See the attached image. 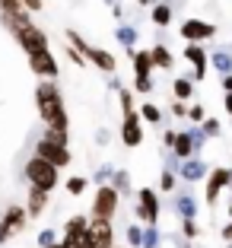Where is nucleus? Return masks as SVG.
<instances>
[{
    "label": "nucleus",
    "instance_id": "obj_1",
    "mask_svg": "<svg viewBox=\"0 0 232 248\" xmlns=\"http://www.w3.org/2000/svg\"><path fill=\"white\" fill-rule=\"evenodd\" d=\"M35 108H38V118L45 121V131L70 134V118H67L64 93L58 89L54 80H38V86H35Z\"/></svg>",
    "mask_w": 232,
    "mask_h": 248
},
{
    "label": "nucleus",
    "instance_id": "obj_2",
    "mask_svg": "<svg viewBox=\"0 0 232 248\" xmlns=\"http://www.w3.org/2000/svg\"><path fill=\"white\" fill-rule=\"evenodd\" d=\"M35 153L42 156V159L54 162L58 169L70 166L73 153H70V134H54V131H45V137L35 143Z\"/></svg>",
    "mask_w": 232,
    "mask_h": 248
},
{
    "label": "nucleus",
    "instance_id": "obj_3",
    "mask_svg": "<svg viewBox=\"0 0 232 248\" xmlns=\"http://www.w3.org/2000/svg\"><path fill=\"white\" fill-rule=\"evenodd\" d=\"M67 42H70L73 48H77V51H80L83 58L89 61V64H95V67H99L102 73H115V70H118L115 54H111V51H105V48H95V45H89V42H86V38H83L77 29H67Z\"/></svg>",
    "mask_w": 232,
    "mask_h": 248
},
{
    "label": "nucleus",
    "instance_id": "obj_4",
    "mask_svg": "<svg viewBox=\"0 0 232 248\" xmlns=\"http://www.w3.org/2000/svg\"><path fill=\"white\" fill-rule=\"evenodd\" d=\"M26 182L29 185H35V188H45V191H54L58 188V182H61V169L54 166V162H48V159H42V156H32L29 162H26Z\"/></svg>",
    "mask_w": 232,
    "mask_h": 248
},
{
    "label": "nucleus",
    "instance_id": "obj_5",
    "mask_svg": "<svg viewBox=\"0 0 232 248\" xmlns=\"http://www.w3.org/2000/svg\"><path fill=\"white\" fill-rule=\"evenodd\" d=\"M118 207H121V191L115 185H99L93 197V210H89V219H115Z\"/></svg>",
    "mask_w": 232,
    "mask_h": 248
},
{
    "label": "nucleus",
    "instance_id": "obj_6",
    "mask_svg": "<svg viewBox=\"0 0 232 248\" xmlns=\"http://www.w3.org/2000/svg\"><path fill=\"white\" fill-rule=\"evenodd\" d=\"M13 38L19 42V48L26 51V58H29V54H38V51H45V48H48V32H45L42 26H35V22H26L22 29H16V32H13Z\"/></svg>",
    "mask_w": 232,
    "mask_h": 248
},
{
    "label": "nucleus",
    "instance_id": "obj_7",
    "mask_svg": "<svg viewBox=\"0 0 232 248\" xmlns=\"http://www.w3.org/2000/svg\"><path fill=\"white\" fill-rule=\"evenodd\" d=\"M143 118H140V111L137 108H127L124 111V121H121V143L124 146H140L143 143Z\"/></svg>",
    "mask_w": 232,
    "mask_h": 248
},
{
    "label": "nucleus",
    "instance_id": "obj_8",
    "mask_svg": "<svg viewBox=\"0 0 232 248\" xmlns=\"http://www.w3.org/2000/svg\"><path fill=\"white\" fill-rule=\"evenodd\" d=\"M29 67H32V73H35L38 80H58V73H61L58 58L51 54V48H45V51H38V54H29Z\"/></svg>",
    "mask_w": 232,
    "mask_h": 248
},
{
    "label": "nucleus",
    "instance_id": "obj_9",
    "mask_svg": "<svg viewBox=\"0 0 232 248\" xmlns=\"http://www.w3.org/2000/svg\"><path fill=\"white\" fill-rule=\"evenodd\" d=\"M137 219H143V223H159V194L153 188L137 191Z\"/></svg>",
    "mask_w": 232,
    "mask_h": 248
},
{
    "label": "nucleus",
    "instance_id": "obj_10",
    "mask_svg": "<svg viewBox=\"0 0 232 248\" xmlns=\"http://www.w3.org/2000/svg\"><path fill=\"white\" fill-rule=\"evenodd\" d=\"M182 38L185 42H210L213 35H217V26L213 22H203V19H197V16H191V19H185L182 22Z\"/></svg>",
    "mask_w": 232,
    "mask_h": 248
},
{
    "label": "nucleus",
    "instance_id": "obj_11",
    "mask_svg": "<svg viewBox=\"0 0 232 248\" xmlns=\"http://www.w3.org/2000/svg\"><path fill=\"white\" fill-rule=\"evenodd\" d=\"M93 248H115V226L111 219H89V229H86Z\"/></svg>",
    "mask_w": 232,
    "mask_h": 248
},
{
    "label": "nucleus",
    "instance_id": "obj_12",
    "mask_svg": "<svg viewBox=\"0 0 232 248\" xmlns=\"http://www.w3.org/2000/svg\"><path fill=\"white\" fill-rule=\"evenodd\" d=\"M185 58L194 64V73H191V80L201 83L203 77H207V64H210V58H207V51L201 48V42H188V45H185Z\"/></svg>",
    "mask_w": 232,
    "mask_h": 248
},
{
    "label": "nucleus",
    "instance_id": "obj_13",
    "mask_svg": "<svg viewBox=\"0 0 232 248\" xmlns=\"http://www.w3.org/2000/svg\"><path fill=\"white\" fill-rule=\"evenodd\" d=\"M226 185H232V169H210V182H207V204H217Z\"/></svg>",
    "mask_w": 232,
    "mask_h": 248
},
{
    "label": "nucleus",
    "instance_id": "obj_14",
    "mask_svg": "<svg viewBox=\"0 0 232 248\" xmlns=\"http://www.w3.org/2000/svg\"><path fill=\"white\" fill-rule=\"evenodd\" d=\"M48 194L51 191H45V188H35V185H29V201H26V210H29V219H38L45 213V207H48Z\"/></svg>",
    "mask_w": 232,
    "mask_h": 248
},
{
    "label": "nucleus",
    "instance_id": "obj_15",
    "mask_svg": "<svg viewBox=\"0 0 232 248\" xmlns=\"http://www.w3.org/2000/svg\"><path fill=\"white\" fill-rule=\"evenodd\" d=\"M3 223L10 226V232H13V235L22 232V229L29 226V210H26L22 204H10L7 213H3Z\"/></svg>",
    "mask_w": 232,
    "mask_h": 248
},
{
    "label": "nucleus",
    "instance_id": "obj_16",
    "mask_svg": "<svg viewBox=\"0 0 232 248\" xmlns=\"http://www.w3.org/2000/svg\"><path fill=\"white\" fill-rule=\"evenodd\" d=\"M175 172H178L185 182H201V178L207 175V166H203L201 159H194V156H191V159H182V166L175 169Z\"/></svg>",
    "mask_w": 232,
    "mask_h": 248
},
{
    "label": "nucleus",
    "instance_id": "obj_17",
    "mask_svg": "<svg viewBox=\"0 0 232 248\" xmlns=\"http://www.w3.org/2000/svg\"><path fill=\"white\" fill-rule=\"evenodd\" d=\"M194 153H197V146H194L191 131H182L178 137H175V143H172V156H175V159H191Z\"/></svg>",
    "mask_w": 232,
    "mask_h": 248
},
{
    "label": "nucleus",
    "instance_id": "obj_18",
    "mask_svg": "<svg viewBox=\"0 0 232 248\" xmlns=\"http://www.w3.org/2000/svg\"><path fill=\"white\" fill-rule=\"evenodd\" d=\"M127 51H131V61H134V77H150L156 70L150 51H137V48H127Z\"/></svg>",
    "mask_w": 232,
    "mask_h": 248
},
{
    "label": "nucleus",
    "instance_id": "obj_19",
    "mask_svg": "<svg viewBox=\"0 0 232 248\" xmlns=\"http://www.w3.org/2000/svg\"><path fill=\"white\" fill-rule=\"evenodd\" d=\"M150 19L159 26V29H166V26H172V3H166V0H156L150 10Z\"/></svg>",
    "mask_w": 232,
    "mask_h": 248
},
{
    "label": "nucleus",
    "instance_id": "obj_20",
    "mask_svg": "<svg viewBox=\"0 0 232 248\" xmlns=\"http://www.w3.org/2000/svg\"><path fill=\"white\" fill-rule=\"evenodd\" d=\"M150 54H153V64H156V70H172V67H175V54L169 51L166 45H153Z\"/></svg>",
    "mask_w": 232,
    "mask_h": 248
},
{
    "label": "nucleus",
    "instance_id": "obj_21",
    "mask_svg": "<svg viewBox=\"0 0 232 248\" xmlns=\"http://www.w3.org/2000/svg\"><path fill=\"white\" fill-rule=\"evenodd\" d=\"M175 210H178V217L182 219H194L197 217V204L191 194H178L175 197Z\"/></svg>",
    "mask_w": 232,
    "mask_h": 248
},
{
    "label": "nucleus",
    "instance_id": "obj_22",
    "mask_svg": "<svg viewBox=\"0 0 232 248\" xmlns=\"http://www.w3.org/2000/svg\"><path fill=\"white\" fill-rule=\"evenodd\" d=\"M115 38L124 45V48H134V42H137V26H127V22H118V29H115Z\"/></svg>",
    "mask_w": 232,
    "mask_h": 248
},
{
    "label": "nucleus",
    "instance_id": "obj_23",
    "mask_svg": "<svg viewBox=\"0 0 232 248\" xmlns=\"http://www.w3.org/2000/svg\"><path fill=\"white\" fill-rule=\"evenodd\" d=\"M172 93H175V99L188 102L191 95H194V80H191V77H178V80L172 83Z\"/></svg>",
    "mask_w": 232,
    "mask_h": 248
},
{
    "label": "nucleus",
    "instance_id": "obj_24",
    "mask_svg": "<svg viewBox=\"0 0 232 248\" xmlns=\"http://www.w3.org/2000/svg\"><path fill=\"white\" fill-rule=\"evenodd\" d=\"M86 229H89V217H83V213H77L64 223V235H83Z\"/></svg>",
    "mask_w": 232,
    "mask_h": 248
},
{
    "label": "nucleus",
    "instance_id": "obj_25",
    "mask_svg": "<svg viewBox=\"0 0 232 248\" xmlns=\"http://www.w3.org/2000/svg\"><path fill=\"white\" fill-rule=\"evenodd\" d=\"M210 64L217 67L219 73H232V51H223V48H219V51H213L210 54Z\"/></svg>",
    "mask_w": 232,
    "mask_h": 248
},
{
    "label": "nucleus",
    "instance_id": "obj_26",
    "mask_svg": "<svg viewBox=\"0 0 232 248\" xmlns=\"http://www.w3.org/2000/svg\"><path fill=\"white\" fill-rule=\"evenodd\" d=\"M64 188H67V194H70V197H80L83 191L89 188V178H83V175H70Z\"/></svg>",
    "mask_w": 232,
    "mask_h": 248
},
{
    "label": "nucleus",
    "instance_id": "obj_27",
    "mask_svg": "<svg viewBox=\"0 0 232 248\" xmlns=\"http://www.w3.org/2000/svg\"><path fill=\"white\" fill-rule=\"evenodd\" d=\"M111 185L121 191V197H124V194H131V175H127L124 169H115V175H111Z\"/></svg>",
    "mask_w": 232,
    "mask_h": 248
},
{
    "label": "nucleus",
    "instance_id": "obj_28",
    "mask_svg": "<svg viewBox=\"0 0 232 248\" xmlns=\"http://www.w3.org/2000/svg\"><path fill=\"white\" fill-rule=\"evenodd\" d=\"M140 118H146L150 124H159L162 121V108H159V105H153V102H143V105H140Z\"/></svg>",
    "mask_w": 232,
    "mask_h": 248
},
{
    "label": "nucleus",
    "instance_id": "obj_29",
    "mask_svg": "<svg viewBox=\"0 0 232 248\" xmlns=\"http://www.w3.org/2000/svg\"><path fill=\"white\" fill-rule=\"evenodd\" d=\"M61 245H64V248H93V242H89L86 232H83V235H64Z\"/></svg>",
    "mask_w": 232,
    "mask_h": 248
},
{
    "label": "nucleus",
    "instance_id": "obj_30",
    "mask_svg": "<svg viewBox=\"0 0 232 248\" xmlns=\"http://www.w3.org/2000/svg\"><path fill=\"white\" fill-rule=\"evenodd\" d=\"M143 248H159V229H156V223H146V229H143Z\"/></svg>",
    "mask_w": 232,
    "mask_h": 248
},
{
    "label": "nucleus",
    "instance_id": "obj_31",
    "mask_svg": "<svg viewBox=\"0 0 232 248\" xmlns=\"http://www.w3.org/2000/svg\"><path fill=\"white\" fill-rule=\"evenodd\" d=\"M159 191H162V194H172V191H175V169H162V175H159Z\"/></svg>",
    "mask_w": 232,
    "mask_h": 248
},
{
    "label": "nucleus",
    "instance_id": "obj_32",
    "mask_svg": "<svg viewBox=\"0 0 232 248\" xmlns=\"http://www.w3.org/2000/svg\"><path fill=\"white\" fill-rule=\"evenodd\" d=\"M127 245L131 248H143V229L140 226H127Z\"/></svg>",
    "mask_w": 232,
    "mask_h": 248
},
{
    "label": "nucleus",
    "instance_id": "obj_33",
    "mask_svg": "<svg viewBox=\"0 0 232 248\" xmlns=\"http://www.w3.org/2000/svg\"><path fill=\"white\" fill-rule=\"evenodd\" d=\"M54 242H58V232H54V229H48V226H45L42 232H38V248H45V245H54Z\"/></svg>",
    "mask_w": 232,
    "mask_h": 248
},
{
    "label": "nucleus",
    "instance_id": "obj_34",
    "mask_svg": "<svg viewBox=\"0 0 232 248\" xmlns=\"http://www.w3.org/2000/svg\"><path fill=\"white\" fill-rule=\"evenodd\" d=\"M134 93H153V80L150 77H134Z\"/></svg>",
    "mask_w": 232,
    "mask_h": 248
},
{
    "label": "nucleus",
    "instance_id": "obj_35",
    "mask_svg": "<svg viewBox=\"0 0 232 248\" xmlns=\"http://www.w3.org/2000/svg\"><path fill=\"white\" fill-rule=\"evenodd\" d=\"M201 127H203V134H207V137H217V134H219V121H217V118H203Z\"/></svg>",
    "mask_w": 232,
    "mask_h": 248
},
{
    "label": "nucleus",
    "instance_id": "obj_36",
    "mask_svg": "<svg viewBox=\"0 0 232 248\" xmlns=\"http://www.w3.org/2000/svg\"><path fill=\"white\" fill-rule=\"evenodd\" d=\"M111 175H115V169H111V166H99V172H95V185H108Z\"/></svg>",
    "mask_w": 232,
    "mask_h": 248
},
{
    "label": "nucleus",
    "instance_id": "obj_37",
    "mask_svg": "<svg viewBox=\"0 0 232 248\" xmlns=\"http://www.w3.org/2000/svg\"><path fill=\"white\" fill-rule=\"evenodd\" d=\"M203 118H207V111H203V105H188V121L201 124Z\"/></svg>",
    "mask_w": 232,
    "mask_h": 248
},
{
    "label": "nucleus",
    "instance_id": "obj_38",
    "mask_svg": "<svg viewBox=\"0 0 232 248\" xmlns=\"http://www.w3.org/2000/svg\"><path fill=\"white\" fill-rule=\"evenodd\" d=\"M22 0H0V13H19Z\"/></svg>",
    "mask_w": 232,
    "mask_h": 248
},
{
    "label": "nucleus",
    "instance_id": "obj_39",
    "mask_svg": "<svg viewBox=\"0 0 232 248\" xmlns=\"http://www.w3.org/2000/svg\"><path fill=\"white\" fill-rule=\"evenodd\" d=\"M118 99H121V111H127V108H134V95L127 93V89H118Z\"/></svg>",
    "mask_w": 232,
    "mask_h": 248
},
{
    "label": "nucleus",
    "instance_id": "obj_40",
    "mask_svg": "<svg viewBox=\"0 0 232 248\" xmlns=\"http://www.w3.org/2000/svg\"><path fill=\"white\" fill-rule=\"evenodd\" d=\"M182 229H185V235H188V239H197V232H201L194 219H182Z\"/></svg>",
    "mask_w": 232,
    "mask_h": 248
},
{
    "label": "nucleus",
    "instance_id": "obj_41",
    "mask_svg": "<svg viewBox=\"0 0 232 248\" xmlns=\"http://www.w3.org/2000/svg\"><path fill=\"white\" fill-rule=\"evenodd\" d=\"M191 137H194V146H197V150L207 143V134H203V127H191Z\"/></svg>",
    "mask_w": 232,
    "mask_h": 248
},
{
    "label": "nucleus",
    "instance_id": "obj_42",
    "mask_svg": "<svg viewBox=\"0 0 232 248\" xmlns=\"http://www.w3.org/2000/svg\"><path fill=\"white\" fill-rule=\"evenodd\" d=\"M172 115H175V118H188V105H185L182 99H178V102L172 105Z\"/></svg>",
    "mask_w": 232,
    "mask_h": 248
},
{
    "label": "nucleus",
    "instance_id": "obj_43",
    "mask_svg": "<svg viewBox=\"0 0 232 248\" xmlns=\"http://www.w3.org/2000/svg\"><path fill=\"white\" fill-rule=\"evenodd\" d=\"M10 235H13V232H10V226L3 223V217H0V245H7V239H10Z\"/></svg>",
    "mask_w": 232,
    "mask_h": 248
},
{
    "label": "nucleus",
    "instance_id": "obj_44",
    "mask_svg": "<svg viewBox=\"0 0 232 248\" xmlns=\"http://www.w3.org/2000/svg\"><path fill=\"white\" fill-rule=\"evenodd\" d=\"M22 7H26V10H32V13H38V10L45 7V0H22Z\"/></svg>",
    "mask_w": 232,
    "mask_h": 248
},
{
    "label": "nucleus",
    "instance_id": "obj_45",
    "mask_svg": "<svg viewBox=\"0 0 232 248\" xmlns=\"http://www.w3.org/2000/svg\"><path fill=\"white\" fill-rule=\"evenodd\" d=\"M175 137H178V131H166L162 134V143L169 146V150H172V143H175Z\"/></svg>",
    "mask_w": 232,
    "mask_h": 248
},
{
    "label": "nucleus",
    "instance_id": "obj_46",
    "mask_svg": "<svg viewBox=\"0 0 232 248\" xmlns=\"http://www.w3.org/2000/svg\"><path fill=\"white\" fill-rule=\"evenodd\" d=\"M223 108H226V115L232 118V93H226V95H223Z\"/></svg>",
    "mask_w": 232,
    "mask_h": 248
},
{
    "label": "nucleus",
    "instance_id": "obj_47",
    "mask_svg": "<svg viewBox=\"0 0 232 248\" xmlns=\"http://www.w3.org/2000/svg\"><path fill=\"white\" fill-rule=\"evenodd\" d=\"M95 143H99V146H105V143H108V131H105V127H102V131L95 134Z\"/></svg>",
    "mask_w": 232,
    "mask_h": 248
},
{
    "label": "nucleus",
    "instance_id": "obj_48",
    "mask_svg": "<svg viewBox=\"0 0 232 248\" xmlns=\"http://www.w3.org/2000/svg\"><path fill=\"white\" fill-rule=\"evenodd\" d=\"M223 89H226V93H232V73H223Z\"/></svg>",
    "mask_w": 232,
    "mask_h": 248
},
{
    "label": "nucleus",
    "instance_id": "obj_49",
    "mask_svg": "<svg viewBox=\"0 0 232 248\" xmlns=\"http://www.w3.org/2000/svg\"><path fill=\"white\" fill-rule=\"evenodd\" d=\"M223 239L232 242V223H226V226H223Z\"/></svg>",
    "mask_w": 232,
    "mask_h": 248
},
{
    "label": "nucleus",
    "instance_id": "obj_50",
    "mask_svg": "<svg viewBox=\"0 0 232 248\" xmlns=\"http://www.w3.org/2000/svg\"><path fill=\"white\" fill-rule=\"evenodd\" d=\"M140 7H153V3H156V0H137Z\"/></svg>",
    "mask_w": 232,
    "mask_h": 248
},
{
    "label": "nucleus",
    "instance_id": "obj_51",
    "mask_svg": "<svg viewBox=\"0 0 232 248\" xmlns=\"http://www.w3.org/2000/svg\"><path fill=\"white\" fill-rule=\"evenodd\" d=\"M45 248H64V245H61V242H54V245H45Z\"/></svg>",
    "mask_w": 232,
    "mask_h": 248
},
{
    "label": "nucleus",
    "instance_id": "obj_52",
    "mask_svg": "<svg viewBox=\"0 0 232 248\" xmlns=\"http://www.w3.org/2000/svg\"><path fill=\"white\" fill-rule=\"evenodd\" d=\"M105 3H121V0H105Z\"/></svg>",
    "mask_w": 232,
    "mask_h": 248
},
{
    "label": "nucleus",
    "instance_id": "obj_53",
    "mask_svg": "<svg viewBox=\"0 0 232 248\" xmlns=\"http://www.w3.org/2000/svg\"><path fill=\"white\" fill-rule=\"evenodd\" d=\"M229 217H232V207H229Z\"/></svg>",
    "mask_w": 232,
    "mask_h": 248
},
{
    "label": "nucleus",
    "instance_id": "obj_54",
    "mask_svg": "<svg viewBox=\"0 0 232 248\" xmlns=\"http://www.w3.org/2000/svg\"><path fill=\"white\" fill-rule=\"evenodd\" d=\"M226 248H232V242H229V245H226Z\"/></svg>",
    "mask_w": 232,
    "mask_h": 248
}]
</instances>
